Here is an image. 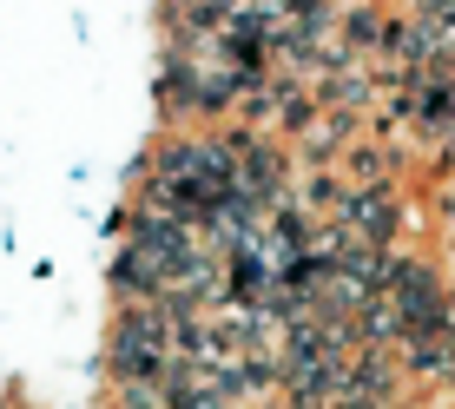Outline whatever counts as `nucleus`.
I'll return each mask as SVG.
<instances>
[{"instance_id":"f257e3e1","label":"nucleus","mask_w":455,"mask_h":409,"mask_svg":"<svg viewBox=\"0 0 455 409\" xmlns=\"http://www.w3.org/2000/svg\"><path fill=\"white\" fill-rule=\"evenodd\" d=\"M165 291H172V258L125 238V251L113 258V304H165Z\"/></svg>"},{"instance_id":"20e7f679","label":"nucleus","mask_w":455,"mask_h":409,"mask_svg":"<svg viewBox=\"0 0 455 409\" xmlns=\"http://www.w3.org/2000/svg\"><path fill=\"white\" fill-rule=\"evenodd\" d=\"M343 397H370V403H389L396 397V364H383V350H363L350 364V389Z\"/></svg>"},{"instance_id":"7ed1b4c3","label":"nucleus","mask_w":455,"mask_h":409,"mask_svg":"<svg viewBox=\"0 0 455 409\" xmlns=\"http://www.w3.org/2000/svg\"><path fill=\"white\" fill-rule=\"evenodd\" d=\"M337 40H343V53H383V46H403V40H410V27L383 20L376 7H350V13L337 20Z\"/></svg>"},{"instance_id":"f03ea898","label":"nucleus","mask_w":455,"mask_h":409,"mask_svg":"<svg viewBox=\"0 0 455 409\" xmlns=\"http://www.w3.org/2000/svg\"><path fill=\"white\" fill-rule=\"evenodd\" d=\"M343 225H350V238H363V245H389L396 225H403V204L389 198V185H363V192L343 198Z\"/></svg>"}]
</instances>
